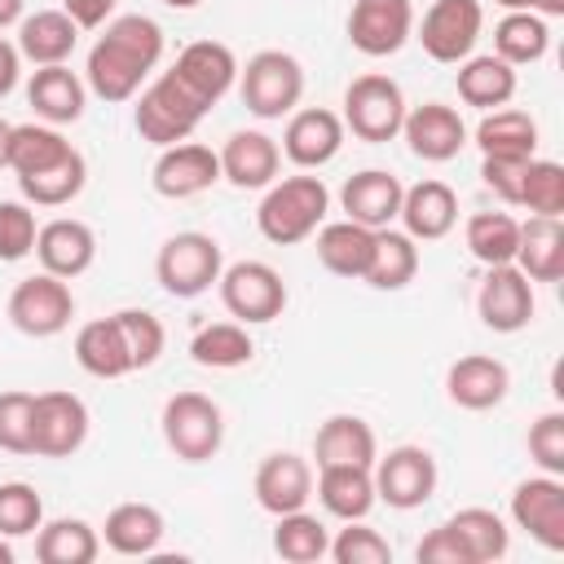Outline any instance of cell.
I'll list each match as a JSON object with an SVG mask.
<instances>
[{
    "instance_id": "obj_1",
    "label": "cell",
    "mask_w": 564,
    "mask_h": 564,
    "mask_svg": "<svg viewBox=\"0 0 564 564\" xmlns=\"http://www.w3.org/2000/svg\"><path fill=\"white\" fill-rule=\"evenodd\" d=\"M238 79V57L220 40H194L176 53V62L141 93L132 123L141 141L150 145H176L189 141L194 128L207 119V110L234 88Z\"/></svg>"
},
{
    "instance_id": "obj_2",
    "label": "cell",
    "mask_w": 564,
    "mask_h": 564,
    "mask_svg": "<svg viewBox=\"0 0 564 564\" xmlns=\"http://www.w3.org/2000/svg\"><path fill=\"white\" fill-rule=\"evenodd\" d=\"M159 57H163V26L145 13H119L106 22L97 44L88 48L84 84L106 106L132 101L145 75L159 66Z\"/></svg>"
},
{
    "instance_id": "obj_3",
    "label": "cell",
    "mask_w": 564,
    "mask_h": 564,
    "mask_svg": "<svg viewBox=\"0 0 564 564\" xmlns=\"http://www.w3.org/2000/svg\"><path fill=\"white\" fill-rule=\"evenodd\" d=\"M330 212V189L322 176H286L273 181L256 207V225L273 247H295L317 234V225Z\"/></svg>"
},
{
    "instance_id": "obj_4",
    "label": "cell",
    "mask_w": 564,
    "mask_h": 564,
    "mask_svg": "<svg viewBox=\"0 0 564 564\" xmlns=\"http://www.w3.org/2000/svg\"><path fill=\"white\" fill-rule=\"evenodd\" d=\"M220 269H225V256H220V242L203 229H181L172 234L159 256H154V278L167 295L176 300H194L203 291H212L220 282Z\"/></svg>"
},
{
    "instance_id": "obj_5",
    "label": "cell",
    "mask_w": 564,
    "mask_h": 564,
    "mask_svg": "<svg viewBox=\"0 0 564 564\" xmlns=\"http://www.w3.org/2000/svg\"><path fill=\"white\" fill-rule=\"evenodd\" d=\"M238 93L256 119H282L304 97V66L282 48H260L238 66Z\"/></svg>"
},
{
    "instance_id": "obj_6",
    "label": "cell",
    "mask_w": 564,
    "mask_h": 564,
    "mask_svg": "<svg viewBox=\"0 0 564 564\" xmlns=\"http://www.w3.org/2000/svg\"><path fill=\"white\" fill-rule=\"evenodd\" d=\"M405 93L397 79L370 70V75H357L348 88H344V132H352L357 141H370V145H383L392 137H401V123H405Z\"/></svg>"
},
{
    "instance_id": "obj_7",
    "label": "cell",
    "mask_w": 564,
    "mask_h": 564,
    "mask_svg": "<svg viewBox=\"0 0 564 564\" xmlns=\"http://www.w3.org/2000/svg\"><path fill=\"white\" fill-rule=\"evenodd\" d=\"M163 441L181 463H207L225 445V414L203 392H176L163 405Z\"/></svg>"
},
{
    "instance_id": "obj_8",
    "label": "cell",
    "mask_w": 564,
    "mask_h": 564,
    "mask_svg": "<svg viewBox=\"0 0 564 564\" xmlns=\"http://www.w3.org/2000/svg\"><path fill=\"white\" fill-rule=\"evenodd\" d=\"M220 304L229 308V317H238L242 326H260L282 317L286 308V282L273 264L264 260H238L229 269H220Z\"/></svg>"
},
{
    "instance_id": "obj_9",
    "label": "cell",
    "mask_w": 564,
    "mask_h": 564,
    "mask_svg": "<svg viewBox=\"0 0 564 564\" xmlns=\"http://www.w3.org/2000/svg\"><path fill=\"white\" fill-rule=\"evenodd\" d=\"M75 317V295L66 286V278H53V273H31L13 286L9 295V322L31 335V339H53L70 326Z\"/></svg>"
},
{
    "instance_id": "obj_10",
    "label": "cell",
    "mask_w": 564,
    "mask_h": 564,
    "mask_svg": "<svg viewBox=\"0 0 564 564\" xmlns=\"http://www.w3.org/2000/svg\"><path fill=\"white\" fill-rule=\"evenodd\" d=\"M480 26H485L480 0H432L423 22H419V44L432 62L458 66L463 57H471Z\"/></svg>"
},
{
    "instance_id": "obj_11",
    "label": "cell",
    "mask_w": 564,
    "mask_h": 564,
    "mask_svg": "<svg viewBox=\"0 0 564 564\" xmlns=\"http://www.w3.org/2000/svg\"><path fill=\"white\" fill-rule=\"evenodd\" d=\"M88 441V405L75 392H35L31 405V454L40 458H70Z\"/></svg>"
},
{
    "instance_id": "obj_12",
    "label": "cell",
    "mask_w": 564,
    "mask_h": 564,
    "mask_svg": "<svg viewBox=\"0 0 564 564\" xmlns=\"http://www.w3.org/2000/svg\"><path fill=\"white\" fill-rule=\"evenodd\" d=\"M370 476H375V498L397 511H414L436 494V458L423 445L388 449L383 458H375Z\"/></svg>"
},
{
    "instance_id": "obj_13",
    "label": "cell",
    "mask_w": 564,
    "mask_h": 564,
    "mask_svg": "<svg viewBox=\"0 0 564 564\" xmlns=\"http://www.w3.org/2000/svg\"><path fill=\"white\" fill-rule=\"evenodd\" d=\"M414 35V4L410 0H352L348 13V44L366 57H392Z\"/></svg>"
},
{
    "instance_id": "obj_14",
    "label": "cell",
    "mask_w": 564,
    "mask_h": 564,
    "mask_svg": "<svg viewBox=\"0 0 564 564\" xmlns=\"http://www.w3.org/2000/svg\"><path fill=\"white\" fill-rule=\"evenodd\" d=\"M511 520L538 546L564 551V485L560 476H529L511 489Z\"/></svg>"
},
{
    "instance_id": "obj_15",
    "label": "cell",
    "mask_w": 564,
    "mask_h": 564,
    "mask_svg": "<svg viewBox=\"0 0 564 564\" xmlns=\"http://www.w3.org/2000/svg\"><path fill=\"white\" fill-rule=\"evenodd\" d=\"M533 282L516 269V264H494L476 291V313L489 330L498 335H516L533 322Z\"/></svg>"
},
{
    "instance_id": "obj_16",
    "label": "cell",
    "mask_w": 564,
    "mask_h": 564,
    "mask_svg": "<svg viewBox=\"0 0 564 564\" xmlns=\"http://www.w3.org/2000/svg\"><path fill=\"white\" fill-rule=\"evenodd\" d=\"M216 181H220V154L198 141L163 145V154L154 159V172H150V185L163 198H194V194L212 189Z\"/></svg>"
},
{
    "instance_id": "obj_17",
    "label": "cell",
    "mask_w": 564,
    "mask_h": 564,
    "mask_svg": "<svg viewBox=\"0 0 564 564\" xmlns=\"http://www.w3.org/2000/svg\"><path fill=\"white\" fill-rule=\"evenodd\" d=\"M401 137L410 141V154L414 159H423V163H449L467 145V123H463V115L454 106L423 101V106L405 110Z\"/></svg>"
},
{
    "instance_id": "obj_18",
    "label": "cell",
    "mask_w": 564,
    "mask_h": 564,
    "mask_svg": "<svg viewBox=\"0 0 564 564\" xmlns=\"http://www.w3.org/2000/svg\"><path fill=\"white\" fill-rule=\"evenodd\" d=\"M344 145V119L326 106H308V110H295L286 119V132H282V154L313 172V167H326Z\"/></svg>"
},
{
    "instance_id": "obj_19",
    "label": "cell",
    "mask_w": 564,
    "mask_h": 564,
    "mask_svg": "<svg viewBox=\"0 0 564 564\" xmlns=\"http://www.w3.org/2000/svg\"><path fill=\"white\" fill-rule=\"evenodd\" d=\"M216 154H220V181H229L234 189H269L282 167L278 141L256 128L234 132Z\"/></svg>"
},
{
    "instance_id": "obj_20",
    "label": "cell",
    "mask_w": 564,
    "mask_h": 564,
    "mask_svg": "<svg viewBox=\"0 0 564 564\" xmlns=\"http://www.w3.org/2000/svg\"><path fill=\"white\" fill-rule=\"evenodd\" d=\"M35 256H40V269L53 273V278H79L93 269L97 260V234L75 220V216H57L48 225H40L35 234Z\"/></svg>"
},
{
    "instance_id": "obj_21",
    "label": "cell",
    "mask_w": 564,
    "mask_h": 564,
    "mask_svg": "<svg viewBox=\"0 0 564 564\" xmlns=\"http://www.w3.org/2000/svg\"><path fill=\"white\" fill-rule=\"evenodd\" d=\"M256 502L269 511V516H286V511H300L308 498H313V467L308 458L291 454V449H278V454H264V463L256 467Z\"/></svg>"
},
{
    "instance_id": "obj_22",
    "label": "cell",
    "mask_w": 564,
    "mask_h": 564,
    "mask_svg": "<svg viewBox=\"0 0 564 564\" xmlns=\"http://www.w3.org/2000/svg\"><path fill=\"white\" fill-rule=\"evenodd\" d=\"M401 194L405 185L383 172V167H366V172H352L339 189V207L348 212V220L366 225V229H388L401 212Z\"/></svg>"
},
{
    "instance_id": "obj_23",
    "label": "cell",
    "mask_w": 564,
    "mask_h": 564,
    "mask_svg": "<svg viewBox=\"0 0 564 564\" xmlns=\"http://www.w3.org/2000/svg\"><path fill=\"white\" fill-rule=\"evenodd\" d=\"M445 392L458 410H494L507 401L511 392V370L498 361V357H485V352H467L449 366L445 375Z\"/></svg>"
},
{
    "instance_id": "obj_24",
    "label": "cell",
    "mask_w": 564,
    "mask_h": 564,
    "mask_svg": "<svg viewBox=\"0 0 564 564\" xmlns=\"http://www.w3.org/2000/svg\"><path fill=\"white\" fill-rule=\"evenodd\" d=\"M397 216L414 242H436L458 225V194L445 181H419L401 194Z\"/></svg>"
},
{
    "instance_id": "obj_25",
    "label": "cell",
    "mask_w": 564,
    "mask_h": 564,
    "mask_svg": "<svg viewBox=\"0 0 564 564\" xmlns=\"http://www.w3.org/2000/svg\"><path fill=\"white\" fill-rule=\"evenodd\" d=\"M26 101H31V110L40 115V123L62 128V123H75V119L84 115L88 84H84L66 62L40 66V70L31 75V84H26Z\"/></svg>"
},
{
    "instance_id": "obj_26",
    "label": "cell",
    "mask_w": 564,
    "mask_h": 564,
    "mask_svg": "<svg viewBox=\"0 0 564 564\" xmlns=\"http://www.w3.org/2000/svg\"><path fill=\"white\" fill-rule=\"evenodd\" d=\"M313 458L317 467H375L379 458V441H375V427L357 414H330L317 436H313Z\"/></svg>"
},
{
    "instance_id": "obj_27",
    "label": "cell",
    "mask_w": 564,
    "mask_h": 564,
    "mask_svg": "<svg viewBox=\"0 0 564 564\" xmlns=\"http://www.w3.org/2000/svg\"><path fill=\"white\" fill-rule=\"evenodd\" d=\"M511 264L529 282H560L564 278V225H560V216L520 220V242H516Z\"/></svg>"
},
{
    "instance_id": "obj_28",
    "label": "cell",
    "mask_w": 564,
    "mask_h": 564,
    "mask_svg": "<svg viewBox=\"0 0 564 564\" xmlns=\"http://www.w3.org/2000/svg\"><path fill=\"white\" fill-rule=\"evenodd\" d=\"M75 361L93 375V379H123L132 375V352H128V339L119 330V317H93L79 326L75 335Z\"/></svg>"
},
{
    "instance_id": "obj_29",
    "label": "cell",
    "mask_w": 564,
    "mask_h": 564,
    "mask_svg": "<svg viewBox=\"0 0 564 564\" xmlns=\"http://www.w3.org/2000/svg\"><path fill=\"white\" fill-rule=\"evenodd\" d=\"M75 40H79V26L62 13V9H40L31 18L18 22V53L35 66H57L75 53Z\"/></svg>"
},
{
    "instance_id": "obj_30",
    "label": "cell",
    "mask_w": 564,
    "mask_h": 564,
    "mask_svg": "<svg viewBox=\"0 0 564 564\" xmlns=\"http://www.w3.org/2000/svg\"><path fill=\"white\" fill-rule=\"evenodd\" d=\"M370 251H375V229H366L348 216L330 220V225H317V260L335 278H366Z\"/></svg>"
},
{
    "instance_id": "obj_31",
    "label": "cell",
    "mask_w": 564,
    "mask_h": 564,
    "mask_svg": "<svg viewBox=\"0 0 564 564\" xmlns=\"http://www.w3.org/2000/svg\"><path fill=\"white\" fill-rule=\"evenodd\" d=\"M317 502L335 520H366L375 498V476L370 467H317Z\"/></svg>"
},
{
    "instance_id": "obj_32",
    "label": "cell",
    "mask_w": 564,
    "mask_h": 564,
    "mask_svg": "<svg viewBox=\"0 0 564 564\" xmlns=\"http://www.w3.org/2000/svg\"><path fill=\"white\" fill-rule=\"evenodd\" d=\"M101 538L115 555H154L163 542V511L150 502H119L106 516Z\"/></svg>"
},
{
    "instance_id": "obj_33",
    "label": "cell",
    "mask_w": 564,
    "mask_h": 564,
    "mask_svg": "<svg viewBox=\"0 0 564 564\" xmlns=\"http://www.w3.org/2000/svg\"><path fill=\"white\" fill-rule=\"evenodd\" d=\"M458 97L476 110H498L516 97V66H507L498 53L463 57L458 62Z\"/></svg>"
},
{
    "instance_id": "obj_34",
    "label": "cell",
    "mask_w": 564,
    "mask_h": 564,
    "mask_svg": "<svg viewBox=\"0 0 564 564\" xmlns=\"http://www.w3.org/2000/svg\"><path fill=\"white\" fill-rule=\"evenodd\" d=\"M445 529L458 538V546L467 551L471 564H494V560H502L511 551V529L489 507H463V511H454L445 520Z\"/></svg>"
},
{
    "instance_id": "obj_35",
    "label": "cell",
    "mask_w": 564,
    "mask_h": 564,
    "mask_svg": "<svg viewBox=\"0 0 564 564\" xmlns=\"http://www.w3.org/2000/svg\"><path fill=\"white\" fill-rule=\"evenodd\" d=\"M75 145L53 128V123H13L9 128V154H4V167L13 176H35L53 163H62Z\"/></svg>"
},
{
    "instance_id": "obj_36",
    "label": "cell",
    "mask_w": 564,
    "mask_h": 564,
    "mask_svg": "<svg viewBox=\"0 0 564 564\" xmlns=\"http://www.w3.org/2000/svg\"><path fill=\"white\" fill-rule=\"evenodd\" d=\"M419 273V247L410 234H397L392 225L388 229H375V251H370V264H366V278L375 291H401L410 286Z\"/></svg>"
},
{
    "instance_id": "obj_37",
    "label": "cell",
    "mask_w": 564,
    "mask_h": 564,
    "mask_svg": "<svg viewBox=\"0 0 564 564\" xmlns=\"http://www.w3.org/2000/svg\"><path fill=\"white\" fill-rule=\"evenodd\" d=\"M476 145H480V154L533 159L538 154V123H533V115L511 110V106L485 110V119L476 123Z\"/></svg>"
},
{
    "instance_id": "obj_38",
    "label": "cell",
    "mask_w": 564,
    "mask_h": 564,
    "mask_svg": "<svg viewBox=\"0 0 564 564\" xmlns=\"http://www.w3.org/2000/svg\"><path fill=\"white\" fill-rule=\"evenodd\" d=\"M97 551H101L97 529L88 520H75V516L48 520L35 533V560L40 564H93Z\"/></svg>"
},
{
    "instance_id": "obj_39",
    "label": "cell",
    "mask_w": 564,
    "mask_h": 564,
    "mask_svg": "<svg viewBox=\"0 0 564 564\" xmlns=\"http://www.w3.org/2000/svg\"><path fill=\"white\" fill-rule=\"evenodd\" d=\"M551 48V26L546 18L529 13V9H516L507 13L498 26H494V53L507 62V66H529V62H542Z\"/></svg>"
},
{
    "instance_id": "obj_40",
    "label": "cell",
    "mask_w": 564,
    "mask_h": 564,
    "mask_svg": "<svg viewBox=\"0 0 564 564\" xmlns=\"http://www.w3.org/2000/svg\"><path fill=\"white\" fill-rule=\"evenodd\" d=\"M189 357L198 366H207V370H238V366H247L256 357V344H251L242 322H212V326L194 330Z\"/></svg>"
},
{
    "instance_id": "obj_41",
    "label": "cell",
    "mask_w": 564,
    "mask_h": 564,
    "mask_svg": "<svg viewBox=\"0 0 564 564\" xmlns=\"http://www.w3.org/2000/svg\"><path fill=\"white\" fill-rule=\"evenodd\" d=\"M84 181H88V163H84L79 150H70L62 163H53V167H44L35 176H18V189L35 207H66L70 198H79Z\"/></svg>"
},
{
    "instance_id": "obj_42",
    "label": "cell",
    "mask_w": 564,
    "mask_h": 564,
    "mask_svg": "<svg viewBox=\"0 0 564 564\" xmlns=\"http://www.w3.org/2000/svg\"><path fill=\"white\" fill-rule=\"evenodd\" d=\"M516 242H520V220L511 212H476V216H467V251L485 269L511 264L516 260Z\"/></svg>"
},
{
    "instance_id": "obj_43",
    "label": "cell",
    "mask_w": 564,
    "mask_h": 564,
    "mask_svg": "<svg viewBox=\"0 0 564 564\" xmlns=\"http://www.w3.org/2000/svg\"><path fill=\"white\" fill-rule=\"evenodd\" d=\"M273 551H278L286 564H317V560H326V551H330V533H326V524H322L317 516H308V511L300 507V511L278 516Z\"/></svg>"
},
{
    "instance_id": "obj_44",
    "label": "cell",
    "mask_w": 564,
    "mask_h": 564,
    "mask_svg": "<svg viewBox=\"0 0 564 564\" xmlns=\"http://www.w3.org/2000/svg\"><path fill=\"white\" fill-rule=\"evenodd\" d=\"M520 207L529 216H560L564 212V167L555 159H529L524 181H520Z\"/></svg>"
},
{
    "instance_id": "obj_45",
    "label": "cell",
    "mask_w": 564,
    "mask_h": 564,
    "mask_svg": "<svg viewBox=\"0 0 564 564\" xmlns=\"http://www.w3.org/2000/svg\"><path fill=\"white\" fill-rule=\"evenodd\" d=\"M44 524V502L35 485L26 480H4L0 485V533L4 538H26Z\"/></svg>"
},
{
    "instance_id": "obj_46",
    "label": "cell",
    "mask_w": 564,
    "mask_h": 564,
    "mask_svg": "<svg viewBox=\"0 0 564 564\" xmlns=\"http://www.w3.org/2000/svg\"><path fill=\"white\" fill-rule=\"evenodd\" d=\"M344 524L348 529H339L330 538V551H326L335 564H388L392 560V546L379 529H370L361 520H344Z\"/></svg>"
},
{
    "instance_id": "obj_47",
    "label": "cell",
    "mask_w": 564,
    "mask_h": 564,
    "mask_svg": "<svg viewBox=\"0 0 564 564\" xmlns=\"http://www.w3.org/2000/svg\"><path fill=\"white\" fill-rule=\"evenodd\" d=\"M115 317H119V330H123V339H128L132 370L154 366V361H159V352H163V344H167L163 322H159L154 313H145V308H119Z\"/></svg>"
},
{
    "instance_id": "obj_48",
    "label": "cell",
    "mask_w": 564,
    "mask_h": 564,
    "mask_svg": "<svg viewBox=\"0 0 564 564\" xmlns=\"http://www.w3.org/2000/svg\"><path fill=\"white\" fill-rule=\"evenodd\" d=\"M35 212L31 203H0V260L4 264H18L35 251Z\"/></svg>"
},
{
    "instance_id": "obj_49",
    "label": "cell",
    "mask_w": 564,
    "mask_h": 564,
    "mask_svg": "<svg viewBox=\"0 0 564 564\" xmlns=\"http://www.w3.org/2000/svg\"><path fill=\"white\" fill-rule=\"evenodd\" d=\"M529 458L546 476H564V414L546 410L529 423Z\"/></svg>"
},
{
    "instance_id": "obj_50",
    "label": "cell",
    "mask_w": 564,
    "mask_h": 564,
    "mask_svg": "<svg viewBox=\"0 0 564 564\" xmlns=\"http://www.w3.org/2000/svg\"><path fill=\"white\" fill-rule=\"evenodd\" d=\"M31 405L35 392H0V449L31 454Z\"/></svg>"
},
{
    "instance_id": "obj_51",
    "label": "cell",
    "mask_w": 564,
    "mask_h": 564,
    "mask_svg": "<svg viewBox=\"0 0 564 564\" xmlns=\"http://www.w3.org/2000/svg\"><path fill=\"white\" fill-rule=\"evenodd\" d=\"M524 163L529 159H511V154H485L480 159V181L511 207H520V181H524Z\"/></svg>"
},
{
    "instance_id": "obj_52",
    "label": "cell",
    "mask_w": 564,
    "mask_h": 564,
    "mask_svg": "<svg viewBox=\"0 0 564 564\" xmlns=\"http://www.w3.org/2000/svg\"><path fill=\"white\" fill-rule=\"evenodd\" d=\"M414 555H419L423 564H471V560H467V551L458 546V538H454L445 524H441V529H432V533L419 542V551H414Z\"/></svg>"
},
{
    "instance_id": "obj_53",
    "label": "cell",
    "mask_w": 564,
    "mask_h": 564,
    "mask_svg": "<svg viewBox=\"0 0 564 564\" xmlns=\"http://www.w3.org/2000/svg\"><path fill=\"white\" fill-rule=\"evenodd\" d=\"M62 13L79 26V31H97L110 22L115 13V0H62Z\"/></svg>"
},
{
    "instance_id": "obj_54",
    "label": "cell",
    "mask_w": 564,
    "mask_h": 564,
    "mask_svg": "<svg viewBox=\"0 0 564 564\" xmlns=\"http://www.w3.org/2000/svg\"><path fill=\"white\" fill-rule=\"evenodd\" d=\"M18 75H22V53H18V44H9L0 35V97H9L18 88Z\"/></svg>"
},
{
    "instance_id": "obj_55",
    "label": "cell",
    "mask_w": 564,
    "mask_h": 564,
    "mask_svg": "<svg viewBox=\"0 0 564 564\" xmlns=\"http://www.w3.org/2000/svg\"><path fill=\"white\" fill-rule=\"evenodd\" d=\"M22 22V0H0V31Z\"/></svg>"
},
{
    "instance_id": "obj_56",
    "label": "cell",
    "mask_w": 564,
    "mask_h": 564,
    "mask_svg": "<svg viewBox=\"0 0 564 564\" xmlns=\"http://www.w3.org/2000/svg\"><path fill=\"white\" fill-rule=\"evenodd\" d=\"M533 13H538V18H560V13H564V0H538Z\"/></svg>"
},
{
    "instance_id": "obj_57",
    "label": "cell",
    "mask_w": 564,
    "mask_h": 564,
    "mask_svg": "<svg viewBox=\"0 0 564 564\" xmlns=\"http://www.w3.org/2000/svg\"><path fill=\"white\" fill-rule=\"evenodd\" d=\"M494 4H502L507 13H516V9H529V13H533V4H538V0H494Z\"/></svg>"
},
{
    "instance_id": "obj_58",
    "label": "cell",
    "mask_w": 564,
    "mask_h": 564,
    "mask_svg": "<svg viewBox=\"0 0 564 564\" xmlns=\"http://www.w3.org/2000/svg\"><path fill=\"white\" fill-rule=\"evenodd\" d=\"M9 128H13V123L0 119V167H4V154H9Z\"/></svg>"
},
{
    "instance_id": "obj_59",
    "label": "cell",
    "mask_w": 564,
    "mask_h": 564,
    "mask_svg": "<svg viewBox=\"0 0 564 564\" xmlns=\"http://www.w3.org/2000/svg\"><path fill=\"white\" fill-rule=\"evenodd\" d=\"M0 564H13V546L4 542V533H0Z\"/></svg>"
},
{
    "instance_id": "obj_60",
    "label": "cell",
    "mask_w": 564,
    "mask_h": 564,
    "mask_svg": "<svg viewBox=\"0 0 564 564\" xmlns=\"http://www.w3.org/2000/svg\"><path fill=\"white\" fill-rule=\"evenodd\" d=\"M163 4H167V9H198L203 0H163Z\"/></svg>"
}]
</instances>
